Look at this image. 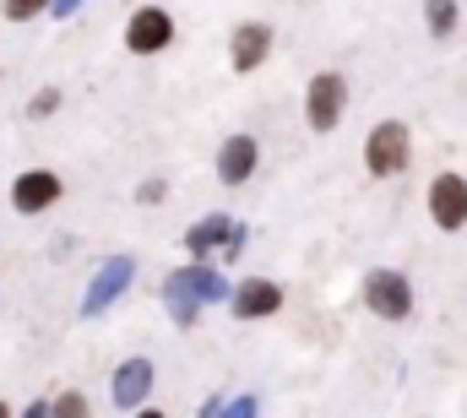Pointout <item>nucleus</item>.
Segmentation results:
<instances>
[{
	"instance_id": "7",
	"label": "nucleus",
	"mask_w": 467,
	"mask_h": 418,
	"mask_svg": "<svg viewBox=\"0 0 467 418\" xmlns=\"http://www.w3.org/2000/svg\"><path fill=\"white\" fill-rule=\"evenodd\" d=\"M130 283H136V256H104V266L88 277V294H82L77 315H82V320H99Z\"/></svg>"
},
{
	"instance_id": "16",
	"label": "nucleus",
	"mask_w": 467,
	"mask_h": 418,
	"mask_svg": "<svg viewBox=\"0 0 467 418\" xmlns=\"http://www.w3.org/2000/svg\"><path fill=\"white\" fill-rule=\"evenodd\" d=\"M163 202H169V180L163 174H147L136 185V207H163Z\"/></svg>"
},
{
	"instance_id": "19",
	"label": "nucleus",
	"mask_w": 467,
	"mask_h": 418,
	"mask_svg": "<svg viewBox=\"0 0 467 418\" xmlns=\"http://www.w3.org/2000/svg\"><path fill=\"white\" fill-rule=\"evenodd\" d=\"M223 408H229V392H213V397H207V402L196 408V418H218Z\"/></svg>"
},
{
	"instance_id": "9",
	"label": "nucleus",
	"mask_w": 467,
	"mask_h": 418,
	"mask_svg": "<svg viewBox=\"0 0 467 418\" xmlns=\"http://www.w3.org/2000/svg\"><path fill=\"white\" fill-rule=\"evenodd\" d=\"M239 234H250L239 217H229V212H207V217H196V223L185 228L180 245H185L191 261H223V250H229Z\"/></svg>"
},
{
	"instance_id": "5",
	"label": "nucleus",
	"mask_w": 467,
	"mask_h": 418,
	"mask_svg": "<svg viewBox=\"0 0 467 418\" xmlns=\"http://www.w3.org/2000/svg\"><path fill=\"white\" fill-rule=\"evenodd\" d=\"M152 386H158V364L147 353H130L109 375V402L119 413H141V408H152Z\"/></svg>"
},
{
	"instance_id": "2",
	"label": "nucleus",
	"mask_w": 467,
	"mask_h": 418,
	"mask_svg": "<svg viewBox=\"0 0 467 418\" xmlns=\"http://www.w3.org/2000/svg\"><path fill=\"white\" fill-rule=\"evenodd\" d=\"M413 163V125L408 120H380L364 136V169L369 180H397Z\"/></svg>"
},
{
	"instance_id": "10",
	"label": "nucleus",
	"mask_w": 467,
	"mask_h": 418,
	"mask_svg": "<svg viewBox=\"0 0 467 418\" xmlns=\"http://www.w3.org/2000/svg\"><path fill=\"white\" fill-rule=\"evenodd\" d=\"M255 169H261V141H255L250 131H234V136H223V141H218L213 174H218V185H223V191L250 185V180H255Z\"/></svg>"
},
{
	"instance_id": "23",
	"label": "nucleus",
	"mask_w": 467,
	"mask_h": 418,
	"mask_svg": "<svg viewBox=\"0 0 467 418\" xmlns=\"http://www.w3.org/2000/svg\"><path fill=\"white\" fill-rule=\"evenodd\" d=\"M0 418H16V413H11V402H5V397H0Z\"/></svg>"
},
{
	"instance_id": "6",
	"label": "nucleus",
	"mask_w": 467,
	"mask_h": 418,
	"mask_svg": "<svg viewBox=\"0 0 467 418\" xmlns=\"http://www.w3.org/2000/svg\"><path fill=\"white\" fill-rule=\"evenodd\" d=\"M424 212H430V223H435L441 234H462L467 228V174L441 169V174L430 180V191H424Z\"/></svg>"
},
{
	"instance_id": "11",
	"label": "nucleus",
	"mask_w": 467,
	"mask_h": 418,
	"mask_svg": "<svg viewBox=\"0 0 467 418\" xmlns=\"http://www.w3.org/2000/svg\"><path fill=\"white\" fill-rule=\"evenodd\" d=\"M272 49H277V27H272V22H261V16L239 22V27L229 33V66H234V77L261 71V66L272 60Z\"/></svg>"
},
{
	"instance_id": "21",
	"label": "nucleus",
	"mask_w": 467,
	"mask_h": 418,
	"mask_svg": "<svg viewBox=\"0 0 467 418\" xmlns=\"http://www.w3.org/2000/svg\"><path fill=\"white\" fill-rule=\"evenodd\" d=\"M16 418H49V397H33V402H27Z\"/></svg>"
},
{
	"instance_id": "22",
	"label": "nucleus",
	"mask_w": 467,
	"mask_h": 418,
	"mask_svg": "<svg viewBox=\"0 0 467 418\" xmlns=\"http://www.w3.org/2000/svg\"><path fill=\"white\" fill-rule=\"evenodd\" d=\"M130 418H163V408H141V413H130Z\"/></svg>"
},
{
	"instance_id": "8",
	"label": "nucleus",
	"mask_w": 467,
	"mask_h": 418,
	"mask_svg": "<svg viewBox=\"0 0 467 418\" xmlns=\"http://www.w3.org/2000/svg\"><path fill=\"white\" fill-rule=\"evenodd\" d=\"M60 196H66V180L55 169H16V180H11V212L16 217H44V212L60 207Z\"/></svg>"
},
{
	"instance_id": "14",
	"label": "nucleus",
	"mask_w": 467,
	"mask_h": 418,
	"mask_svg": "<svg viewBox=\"0 0 467 418\" xmlns=\"http://www.w3.org/2000/svg\"><path fill=\"white\" fill-rule=\"evenodd\" d=\"M49 11H55V0H0V16L16 22V27H22V22H38V16H49Z\"/></svg>"
},
{
	"instance_id": "15",
	"label": "nucleus",
	"mask_w": 467,
	"mask_h": 418,
	"mask_svg": "<svg viewBox=\"0 0 467 418\" xmlns=\"http://www.w3.org/2000/svg\"><path fill=\"white\" fill-rule=\"evenodd\" d=\"M49 418H93V402H88L82 392H71V386H66V392H55V397H49Z\"/></svg>"
},
{
	"instance_id": "1",
	"label": "nucleus",
	"mask_w": 467,
	"mask_h": 418,
	"mask_svg": "<svg viewBox=\"0 0 467 418\" xmlns=\"http://www.w3.org/2000/svg\"><path fill=\"white\" fill-rule=\"evenodd\" d=\"M358 299H364V310L375 315V320H386V326H397V320H408V315L419 310L413 277L397 272V266H375V272H364Z\"/></svg>"
},
{
	"instance_id": "17",
	"label": "nucleus",
	"mask_w": 467,
	"mask_h": 418,
	"mask_svg": "<svg viewBox=\"0 0 467 418\" xmlns=\"http://www.w3.org/2000/svg\"><path fill=\"white\" fill-rule=\"evenodd\" d=\"M218 418H261V397H255V392H234L229 408H223Z\"/></svg>"
},
{
	"instance_id": "18",
	"label": "nucleus",
	"mask_w": 467,
	"mask_h": 418,
	"mask_svg": "<svg viewBox=\"0 0 467 418\" xmlns=\"http://www.w3.org/2000/svg\"><path fill=\"white\" fill-rule=\"evenodd\" d=\"M60 109V88H38L33 99H27V120H49Z\"/></svg>"
},
{
	"instance_id": "3",
	"label": "nucleus",
	"mask_w": 467,
	"mask_h": 418,
	"mask_svg": "<svg viewBox=\"0 0 467 418\" xmlns=\"http://www.w3.org/2000/svg\"><path fill=\"white\" fill-rule=\"evenodd\" d=\"M174 38H180V27H174V11H169V5H158V0L136 5V11L125 16V27H119V44H125V55H136V60H152V55H163Z\"/></svg>"
},
{
	"instance_id": "12",
	"label": "nucleus",
	"mask_w": 467,
	"mask_h": 418,
	"mask_svg": "<svg viewBox=\"0 0 467 418\" xmlns=\"http://www.w3.org/2000/svg\"><path fill=\"white\" fill-rule=\"evenodd\" d=\"M283 283L277 277H239L234 283V299H229V315L234 320H272L283 310Z\"/></svg>"
},
{
	"instance_id": "20",
	"label": "nucleus",
	"mask_w": 467,
	"mask_h": 418,
	"mask_svg": "<svg viewBox=\"0 0 467 418\" xmlns=\"http://www.w3.org/2000/svg\"><path fill=\"white\" fill-rule=\"evenodd\" d=\"M82 5H88V0H55L49 16H55V22H71V16H82Z\"/></svg>"
},
{
	"instance_id": "13",
	"label": "nucleus",
	"mask_w": 467,
	"mask_h": 418,
	"mask_svg": "<svg viewBox=\"0 0 467 418\" xmlns=\"http://www.w3.org/2000/svg\"><path fill=\"white\" fill-rule=\"evenodd\" d=\"M424 27L435 44H451L462 27V0H424Z\"/></svg>"
},
{
	"instance_id": "4",
	"label": "nucleus",
	"mask_w": 467,
	"mask_h": 418,
	"mask_svg": "<svg viewBox=\"0 0 467 418\" xmlns=\"http://www.w3.org/2000/svg\"><path fill=\"white\" fill-rule=\"evenodd\" d=\"M348 114V77L343 71H316L305 82V125L316 136H332Z\"/></svg>"
}]
</instances>
